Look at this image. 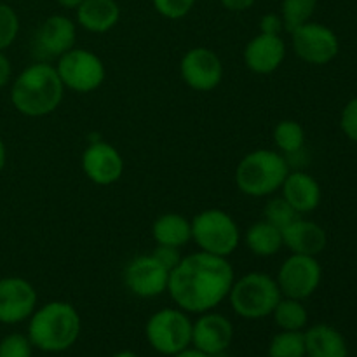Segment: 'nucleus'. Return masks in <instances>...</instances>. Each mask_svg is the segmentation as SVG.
<instances>
[{
  "instance_id": "obj_31",
  "label": "nucleus",
  "mask_w": 357,
  "mask_h": 357,
  "mask_svg": "<svg viewBox=\"0 0 357 357\" xmlns=\"http://www.w3.org/2000/svg\"><path fill=\"white\" fill-rule=\"evenodd\" d=\"M153 9L166 20H181L194 9L195 0H152Z\"/></svg>"
},
{
  "instance_id": "obj_38",
  "label": "nucleus",
  "mask_w": 357,
  "mask_h": 357,
  "mask_svg": "<svg viewBox=\"0 0 357 357\" xmlns=\"http://www.w3.org/2000/svg\"><path fill=\"white\" fill-rule=\"evenodd\" d=\"M56 2H58L59 7H63V9L75 10L77 7L84 2V0H56Z\"/></svg>"
},
{
  "instance_id": "obj_18",
  "label": "nucleus",
  "mask_w": 357,
  "mask_h": 357,
  "mask_svg": "<svg viewBox=\"0 0 357 357\" xmlns=\"http://www.w3.org/2000/svg\"><path fill=\"white\" fill-rule=\"evenodd\" d=\"M282 244L295 255L317 257L328 246V234L319 223L298 216L282 229Z\"/></svg>"
},
{
  "instance_id": "obj_40",
  "label": "nucleus",
  "mask_w": 357,
  "mask_h": 357,
  "mask_svg": "<svg viewBox=\"0 0 357 357\" xmlns=\"http://www.w3.org/2000/svg\"><path fill=\"white\" fill-rule=\"evenodd\" d=\"M112 357H139V356L132 351H119V352H115Z\"/></svg>"
},
{
  "instance_id": "obj_19",
  "label": "nucleus",
  "mask_w": 357,
  "mask_h": 357,
  "mask_svg": "<svg viewBox=\"0 0 357 357\" xmlns=\"http://www.w3.org/2000/svg\"><path fill=\"white\" fill-rule=\"evenodd\" d=\"M279 190L300 216L316 211L321 204V197H323L321 185L317 183L312 174L305 173V171H289Z\"/></svg>"
},
{
  "instance_id": "obj_7",
  "label": "nucleus",
  "mask_w": 357,
  "mask_h": 357,
  "mask_svg": "<svg viewBox=\"0 0 357 357\" xmlns=\"http://www.w3.org/2000/svg\"><path fill=\"white\" fill-rule=\"evenodd\" d=\"M192 319L181 309H160L149 317L145 338L160 356L173 357L192 345Z\"/></svg>"
},
{
  "instance_id": "obj_37",
  "label": "nucleus",
  "mask_w": 357,
  "mask_h": 357,
  "mask_svg": "<svg viewBox=\"0 0 357 357\" xmlns=\"http://www.w3.org/2000/svg\"><path fill=\"white\" fill-rule=\"evenodd\" d=\"M173 357H211V356L204 354V352L197 351V349L192 347L190 345V347L185 349V351H181V352H178V354H174Z\"/></svg>"
},
{
  "instance_id": "obj_6",
  "label": "nucleus",
  "mask_w": 357,
  "mask_h": 357,
  "mask_svg": "<svg viewBox=\"0 0 357 357\" xmlns=\"http://www.w3.org/2000/svg\"><path fill=\"white\" fill-rule=\"evenodd\" d=\"M192 223V241L199 251L229 258L241 243V230L236 220L222 209H204Z\"/></svg>"
},
{
  "instance_id": "obj_15",
  "label": "nucleus",
  "mask_w": 357,
  "mask_h": 357,
  "mask_svg": "<svg viewBox=\"0 0 357 357\" xmlns=\"http://www.w3.org/2000/svg\"><path fill=\"white\" fill-rule=\"evenodd\" d=\"M80 166L87 180L100 187L117 183L124 174V159L114 145L107 142L89 143L80 157Z\"/></svg>"
},
{
  "instance_id": "obj_32",
  "label": "nucleus",
  "mask_w": 357,
  "mask_h": 357,
  "mask_svg": "<svg viewBox=\"0 0 357 357\" xmlns=\"http://www.w3.org/2000/svg\"><path fill=\"white\" fill-rule=\"evenodd\" d=\"M340 129L351 142L357 143V96L342 108Z\"/></svg>"
},
{
  "instance_id": "obj_21",
  "label": "nucleus",
  "mask_w": 357,
  "mask_h": 357,
  "mask_svg": "<svg viewBox=\"0 0 357 357\" xmlns=\"http://www.w3.org/2000/svg\"><path fill=\"white\" fill-rule=\"evenodd\" d=\"M305 357H349V345L344 335L331 324H314L303 330Z\"/></svg>"
},
{
  "instance_id": "obj_10",
  "label": "nucleus",
  "mask_w": 357,
  "mask_h": 357,
  "mask_svg": "<svg viewBox=\"0 0 357 357\" xmlns=\"http://www.w3.org/2000/svg\"><path fill=\"white\" fill-rule=\"evenodd\" d=\"M289 33L295 54L309 65H328L340 52V40L337 33L323 23L309 21Z\"/></svg>"
},
{
  "instance_id": "obj_13",
  "label": "nucleus",
  "mask_w": 357,
  "mask_h": 357,
  "mask_svg": "<svg viewBox=\"0 0 357 357\" xmlns=\"http://www.w3.org/2000/svg\"><path fill=\"white\" fill-rule=\"evenodd\" d=\"M38 295L30 281L20 275L0 278V323L20 324L37 309Z\"/></svg>"
},
{
  "instance_id": "obj_23",
  "label": "nucleus",
  "mask_w": 357,
  "mask_h": 357,
  "mask_svg": "<svg viewBox=\"0 0 357 357\" xmlns=\"http://www.w3.org/2000/svg\"><path fill=\"white\" fill-rule=\"evenodd\" d=\"M244 243L255 257L260 258L274 257L284 248L282 230L268 223L267 220L255 222L244 234Z\"/></svg>"
},
{
  "instance_id": "obj_3",
  "label": "nucleus",
  "mask_w": 357,
  "mask_h": 357,
  "mask_svg": "<svg viewBox=\"0 0 357 357\" xmlns=\"http://www.w3.org/2000/svg\"><path fill=\"white\" fill-rule=\"evenodd\" d=\"M82 331L80 314L72 303L52 300L37 307L28 319L26 337L33 349L47 354L65 352L77 344Z\"/></svg>"
},
{
  "instance_id": "obj_11",
  "label": "nucleus",
  "mask_w": 357,
  "mask_h": 357,
  "mask_svg": "<svg viewBox=\"0 0 357 357\" xmlns=\"http://www.w3.org/2000/svg\"><path fill=\"white\" fill-rule=\"evenodd\" d=\"M169 274L153 255H142L126 265L122 279L131 295L146 300L157 298L167 291Z\"/></svg>"
},
{
  "instance_id": "obj_33",
  "label": "nucleus",
  "mask_w": 357,
  "mask_h": 357,
  "mask_svg": "<svg viewBox=\"0 0 357 357\" xmlns=\"http://www.w3.org/2000/svg\"><path fill=\"white\" fill-rule=\"evenodd\" d=\"M153 257L157 258V260L160 261V264L164 265V267L167 268V271H173L174 267H176L178 264H180V260L183 257H181L180 253V248H173V246H160V244H157L155 251H153Z\"/></svg>"
},
{
  "instance_id": "obj_2",
  "label": "nucleus",
  "mask_w": 357,
  "mask_h": 357,
  "mask_svg": "<svg viewBox=\"0 0 357 357\" xmlns=\"http://www.w3.org/2000/svg\"><path fill=\"white\" fill-rule=\"evenodd\" d=\"M65 86L47 61L28 65L10 84V103L24 117H45L61 105Z\"/></svg>"
},
{
  "instance_id": "obj_8",
  "label": "nucleus",
  "mask_w": 357,
  "mask_h": 357,
  "mask_svg": "<svg viewBox=\"0 0 357 357\" xmlns=\"http://www.w3.org/2000/svg\"><path fill=\"white\" fill-rule=\"evenodd\" d=\"M56 72L65 89L79 94L93 93L100 89L101 84L107 79V68L98 54L89 49L73 47L63 56H59L56 63Z\"/></svg>"
},
{
  "instance_id": "obj_29",
  "label": "nucleus",
  "mask_w": 357,
  "mask_h": 357,
  "mask_svg": "<svg viewBox=\"0 0 357 357\" xmlns=\"http://www.w3.org/2000/svg\"><path fill=\"white\" fill-rule=\"evenodd\" d=\"M20 33V16L9 3L0 2V52L14 44Z\"/></svg>"
},
{
  "instance_id": "obj_28",
  "label": "nucleus",
  "mask_w": 357,
  "mask_h": 357,
  "mask_svg": "<svg viewBox=\"0 0 357 357\" xmlns=\"http://www.w3.org/2000/svg\"><path fill=\"white\" fill-rule=\"evenodd\" d=\"M298 213L288 204V201H286L282 195L272 197L271 201L265 204L264 209V220H267L268 223H272V225L278 227V229L281 230L284 229V227H288L289 223H291L293 220L298 218Z\"/></svg>"
},
{
  "instance_id": "obj_9",
  "label": "nucleus",
  "mask_w": 357,
  "mask_h": 357,
  "mask_svg": "<svg viewBox=\"0 0 357 357\" xmlns=\"http://www.w3.org/2000/svg\"><path fill=\"white\" fill-rule=\"evenodd\" d=\"M281 295L286 298L307 300L319 289L323 281V267L317 257L295 255L286 258L275 275Z\"/></svg>"
},
{
  "instance_id": "obj_39",
  "label": "nucleus",
  "mask_w": 357,
  "mask_h": 357,
  "mask_svg": "<svg viewBox=\"0 0 357 357\" xmlns=\"http://www.w3.org/2000/svg\"><path fill=\"white\" fill-rule=\"evenodd\" d=\"M6 162H7V149H6V143L0 139V173H2V169L6 167Z\"/></svg>"
},
{
  "instance_id": "obj_34",
  "label": "nucleus",
  "mask_w": 357,
  "mask_h": 357,
  "mask_svg": "<svg viewBox=\"0 0 357 357\" xmlns=\"http://www.w3.org/2000/svg\"><path fill=\"white\" fill-rule=\"evenodd\" d=\"M258 26H260V33L267 35H281L284 31V23H282V17L279 13L264 14Z\"/></svg>"
},
{
  "instance_id": "obj_22",
  "label": "nucleus",
  "mask_w": 357,
  "mask_h": 357,
  "mask_svg": "<svg viewBox=\"0 0 357 357\" xmlns=\"http://www.w3.org/2000/svg\"><path fill=\"white\" fill-rule=\"evenodd\" d=\"M152 237L160 246H187L192 241L190 220L178 213H164L153 222Z\"/></svg>"
},
{
  "instance_id": "obj_27",
  "label": "nucleus",
  "mask_w": 357,
  "mask_h": 357,
  "mask_svg": "<svg viewBox=\"0 0 357 357\" xmlns=\"http://www.w3.org/2000/svg\"><path fill=\"white\" fill-rule=\"evenodd\" d=\"M268 357H305L303 331H279L268 344Z\"/></svg>"
},
{
  "instance_id": "obj_14",
  "label": "nucleus",
  "mask_w": 357,
  "mask_h": 357,
  "mask_svg": "<svg viewBox=\"0 0 357 357\" xmlns=\"http://www.w3.org/2000/svg\"><path fill=\"white\" fill-rule=\"evenodd\" d=\"M77 23L63 14H52L45 17L37 28L33 37V52L40 56V61L58 59L70 49L75 47Z\"/></svg>"
},
{
  "instance_id": "obj_24",
  "label": "nucleus",
  "mask_w": 357,
  "mask_h": 357,
  "mask_svg": "<svg viewBox=\"0 0 357 357\" xmlns=\"http://www.w3.org/2000/svg\"><path fill=\"white\" fill-rule=\"evenodd\" d=\"M272 317L275 326L282 331H303L309 324V312L302 300L286 298V296L279 300Z\"/></svg>"
},
{
  "instance_id": "obj_20",
  "label": "nucleus",
  "mask_w": 357,
  "mask_h": 357,
  "mask_svg": "<svg viewBox=\"0 0 357 357\" xmlns=\"http://www.w3.org/2000/svg\"><path fill=\"white\" fill-rule=\"evenodd\" d=\"M119 20L117 0H84L75 9V23L89 33H107L117 26Z\"/></svg>"
},
{
  "instance_id": "obj_25",
  "label": "nucleus",
  "mask_w": 357,
  "mask_h": 357,
  "mask_svg": "<svg viewBox=\"0 0 357 357\" xmlns=\"http://www.w3.org/2000/svg\"><path fill=\"white\" fill-rule=\"evenodd\" d=\"M272 139L282 155H293V153H298L305 145V129L300 122L284 119L275 124Z\"/></svg>"
},
{
  "instance_id": "obj_36",
  "label": "nucleus",
  "mask_w": 357,
  "mask_h": 357,
  "mask_svg": "<svg viewBox=\"0 0 357 357\" xmlns=\"http://www.w3.org/2000/svg\"><path fill=\"white\" fill-rule=\"evenodd\" d=\"M257 0H220L225 9L232 10V13H243V10H248L250 7L255 6Z\"/></svg>"
},
{
  "instance_id": "obj_17",
  "label": "nucleus",
  "mask_w": 357,
  "mask_h": 357,
  "mask_svg": "<svg viewBox=\"0 0 357 357\" xmlns=\"http://www.w3.org/2000/svg\"><path fill=\"white\" fill-rule=\"evenodd\" d=\"M244 65L257 75H271L286 59V42L281 35L258 33L246 44Z\"/></svg>"
},
{
  "instance_id": "obj_16",
  "label": "nucleus",
  "mask_w": 357,
  "mask_h": 357,
  "mask_svg": "<svg viewBox=\"0 0 357 357\" xmlns=\"http://www.w3.org/2000/svg\"><path fill=\"white\" fill-rule=\"evenodd\" d=\"M234 324L227 316L218 312L199 314L192 324V347L204 354L216 357L229 351L234 342Z\"/></svg>"
},
{
  "instance_id": "obj_30",
  "label": "nucleus",
  "mask_w": 357,
  "mask_h": 357,
  "mask_svg": "<svg viewBox=\"0 0 357 357\" xmlns=\"http://www.w3.org/2000/svg\"><path fill=\"white\" fill-rule=\"evenodd\" d=\"M33 345L23 333H9L0 340V357H31Z\"/></svg>"
},
{
  "instance_id": "obj_5",
  "label": "nucleus",
  "mask_w": 357,
  "mask_h": 357,
  "mask_svg": "<svg viewBox=\"0 0 357 357\" xmlns=\"http://www.w3.org/2000/svg\"><path fill=\"white\" fill-rule=\"evenodd\" d=\"M281 298L278 281L267 272H248L234 281L229 293V302L234 312L248 321L272 316Z\"/></svg>"
},
{
  "instance_id": "obj_26",
  "label": "nucleus",
  "mask_w": 357,
  "mask_h": 357,
  "mask_svg": "<svg viewBox=\"0 0 357 357\" xmlns=\"http://www.w3.org/2000/svg\"><path fill=\"white\" fill-rule=\"evenodd\" d=\"M317 9V0H282L281 17L286 31H293L295 28L309 23Z\"/></svg>"
},
{
  "instance_id": "obj_4",
  "label": "nucleus",
  "mask_w": 357,
  "mask_h": 357,
  "mask_svg": "<svg viewBox=\"0 0 357 357\" xmlns=\"http://www.w3.org/2000/svg\"><path fill=\"white\" fill-rule=\"evenodd\" d=\"M289 174V162L281 152L257 149L246 153L236 167V185L248 197H271Z\"/></svg>"
},
{
  "instance_id": "obj_1",
  "label": "nucleus",
  "mask_w": 357,
  "mask_h": 357,
  "mask_svg": "<svg viewBox=\"0 0 357 357\" xmlns=\"http://www.w3.org/2000/svg\"><path fill=\"white\" fill-rule=\"evenodd\" d=\"M234 281V267L227 258L197 251L181 258L171 271L167 293L178 309L199 316L229 298Z\"/></svg>"
},
{
  "instance_id": "obj_35",
  "label": "nucleus",
  "mask_w": 357,
  "mask_h": 357,
  "mask_svg": "<svg viewBox=\"0 0 357 357\" xmlns=\"http://www.w3.org/2000/svg\"><path fill=\"white\" fill-rule=\"evenodd\" d=\"M13 80V63L3 52H0V89L9 86Z\"/></svg>"
},
{
  "instance_id": "obj_41",
  "label": "nucleus",
  "mask_w": 357,
  "mask_h": 357,
  "mask_svg": "<svg viewBox=\"0 0 357 357\" xmlns=\"http://www.w3.org/2000/svg\"><path fill=\"white\" fill-rule=\"evenodd\" d=\"M356 261H357V253H356Z\"/></svg>"
},
{
  "instance_id": "obj_12",
  "label": "nucleus",
  "mask_w": 357,
  "mask_h": 357,
  "mask_svg": "<svg viewBox=\"0 0 357 357\" xmlns=\"http://www.w3.org/2000/svg\"><path fill=\"white\" fill-rule=\"evenodd\" d=\"M180 75L190 89L208 93L223 80V63L209 47H192L180 61Z\"/></svg>"
}]
</instances>
